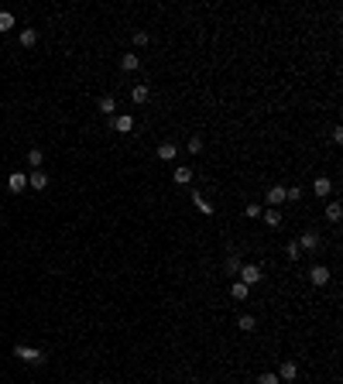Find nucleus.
Masks as SVG:
<instances>
[{
	"instance_id": "obj_12",
	"label": "nucleus",
	"mask_w": 343,
	"mask_h": 384,
	"mask_svg": "<svg viewBox=\"0 0 343 384\" xmlns=\"http://www.w3.org/2000/svg\"><path fill=\"white\" fill-rule=\"evenodd\" d=\"M261 216H265V223H268V227H282V223H285V220H282V213H278V210H271V206H268V210H261Z\"/></svg>"
},
{
	"instance_id": "obj_7",
	"label": "nucleus",
	"mask_w": 343,
	"mask_h": 384,
	"mask_svg": "<svg viewBox=\"0 0 343 384\" xmlns=\"http://www.w3.org/2000/svg\"><path fill=\"white\" fill-rule=\"evenodd\" d=\"M28 185H31V189H48V175H45V172H41V168H35V172H31V175H28Z\"/></svg>"
},
{
	"instance_id": "obj_16",
	"label": "nucleus",
	"mask_w": 343,
	"mask_h": 384,
	"mask_svg": "<svg viewBox=\"0 0 343 384\" xmlns=\"http://www.w3.org/2000/svg\"><path fill=\"white\" fill-rule=\"evenodd\" d=\"M35 41H38V31H35V28H21V45H24V48H31Z\"/></svg>"
},
{
	"instance_id": "obj_22",
	"label": "nucleus",
	"mask_w": 343,
	"mask_h": 384,
	"mask_svg": "<svg viewBox=\"0 0 343 384\" xmlns=\"http://www.w3.org/2000/svg\"><path fill=\"white\" fill-rule=\"evenodd\" d=\"M100 110H103V114H114V110H117V100H114V96H103V100H100Z\"/></svg>"
},
{
	"instance_id": "obj_21",
	"label": "nucleus",
	"mask_w": 343,
	"mask_h": 384,
	"mask_svg": "<svg viewBox=\"0 0 343 384\" xmlns=\"http://www.w3.org/2000/svg\"><path fill=\"white\" fill-rule=\"evenodd\" d=\"M41 161H45V154H41L38 148H31V151H28V165H31V168H41Z\"/></svg>"
},
{
	"instance_id": "obj_5",
	"label": "nucleus",
	"mask_w": 343,
	"mask_h": 384,
	"mask_svg": "<svg viewBox=\"0 0 343 384\" xmlns=\"http://www.w3.org/2000/svg\"><path fill=\"white\" fill-rule=\"evenodd\" d=\"M114 131H117V134H131V131H134V117L131 114L114 117Z\"/></svg>"
},
{
	"instance_id": "obj_23",
	"label": "nucleus",
	"mask_w": 343,
	"mask_h": 384,
	"mask_svg": "<svg viewBox=\"0 0 343 384\" xmlns=\"http://www.w3.org/2000/svg\"><path fill=\"white\" fill-rule=\"evenodd\" d=\"M192 203H196L199 210L206 213V216H210V213H213V206H210V203H206V199H203V196H199V192H192Z\"/></svg>"
},
{
	"instance_id": "obj_25",
	"label": "nucleus",
	"mask_w": 343,
	"mask_h": 384,
	"mask_svg": "<svg viewBox=\"0 0 343 384\" xmlns=\"http://www.w3.org/2000/svg\"><path fill=\"white\" fill-rule=\"evenodd\" d=\"M186 148H189L192 154H199V151H203V137H189V141H186Z\"/></svg>"
},
{
	"instance_id": "obj_9",
	"label": "nucleus",
	"mask_w": 343,
	"mask_h": 384,
	"mask_svg": "<svg viewBox=\"0 0 343 384\" xmlns=\"http://www.w3.org/2000/svg\"><path fill=\"white\" fill-rule=\"evenodd\" d=\"M278 203H285V185H271V189H268V206L275 210Z\"/></svg>"
},
{
	"instance_id": "obj_27",
	"label": "nucleus",
	"mask_w": 343,
	"mask_h": 384,
	"mask_svg": "<svg viewBox=\"0 0 343 384\" xmlns=\"http://www.w3.org/2000/svg\"><path fill=\"white\" fill-rule=\"evenodd\" d=\"M227 271H230V274L240 271V257H237V254H230V257H227Z\"/></svg>"
},
{
	"instance_id": "obj_20",
	"label": "nucleus",
	"mask_w": 343,
	"mask_h": 384,
	"mask_svg": "<svg viewBox=\"0 0 343 384\" xmlns=\"http://www.w3.org/2000/svg\"><path fill=\"white\" fill-rule=\"evenodd\" d=\"M285 257H288V261H299V257H302V247H299L295 240H288V247H285Z\"/></svg>"
},
{
	"instance_id": "obj_13",
	"label": "nucleus",
	"mask_w": 343,
	"mask_h": 384,
	"mask_svg": "<svg viewBox=\"0 0 343 384\" xmlns=\"http://www.w3.org/2000/svg\"><path fill=\"white\" fill-rule=\"evenodd\" d=\"M175 151H179V148H175L172 141H161V144H158V158H161V161H172Z\"/></svg>"
},
{
	"instance_id": "obj_10",
	"label": "nucleus",
	"mask_w": 343,
	"mask_h": 384,
	"mask_svg": "<svg viewBox=\"0 0 343 384\" xmlns=\"http://www.w3.org/2000/svg\"><path fill=\"white\" fill-rule=\"evenodd\" d=\"M7 185H11V192H24V189H28V175H24V172H14L11 178H7Z\"/></svg>"
},
{
	"instance_id": "obj_24",
	"label": "nucleus",
	"mask_w": 343,
	"mask_h": 384,
	"mask_svg": "<svg viewBox=\"0 0 343 384\" xmlns=\"http://www.w3.org/2000/svg\"><path fill=\"white\" fill-rule=\"evenodd\" d=\"M237 326L244 329V333H250V329L258 326V323H254V316H240V319H237Z\"/></svg>"
},
{
	"instance_id": "obj_17",
	"label": "nucleus",
	"mask_w": 343,
	"mask_h": 384,
	"mask_svg": "<svg viewBox=\"0 0 343 384\" xmlns=\"http://www.w3.org/2000/svg\"><path fill=\"white\" fill-rule=\"evenodd\" d=\"M230 295H233V299H240V302H244V299H247V295H250V288L244 285V281H233V285H230Z\"/></svg>"
},
{
	"instance_id": "obj_4",
	"label": "nucleus",
	"mask_w": 343,
	"mask_h": 384,
	"mask_svg": "<svg viewBox=\"0 0 343 384\" xmlns=\"http://www.w3.org/2000/svg\"><path fill=\"white\" fill-rule=\"evenodd\" d=\"M295 244H299L302 250H319V233H316V230H305Z\"/></svg>"
},
{
	"instance_id": "obj_8",
	"label": "nucleus",
	"mask_w": 343,
	"mask_h": 384,
	"mask_svg": "<svg viewBox=\"0 0 343 384\" xmlns=\"http://www.w3.org/2000/svg\"><path fill=\"white\" fill-rule=\"evenodd\" d=\"M312 192H316V196H319V199H326V196H329V192H333V182H329V178H323V175H319V178H316V182H312Z\"/></svg>"
},
{
	"instance_id": "obj_1",
	"label": "nucleus",
	"mask_w": 343,
	"mask_h": 384,
	"mask_svg": "<svg viewBox=\"0 0 343 384\" xmlns=\"http://www.w3.org/2000/svg\"><path fill=\"white\" fill-rule=\"evenodd\" d=\"M14 357H18V360H24V364H45V360H48L38 346H21V343L14 346Z\"/></svg>"
},
{
	"instance_id": "obj_29",
	"label": "nucleus",
	"mask_w": 343,
	"mask_h": 384,
	"mask_svg": "<svg viewBox=\"0 0 343 384\" xmlns=\"http://www.w3.org/2000/svg\"><path fill=\"white\" fill-rule=\"evenodd\" d=\"M258 384H282V381H278V374H261Z\"/></svg>"
},
{
	"instance_id": "obj_28",
	"label": "nucleus",
	"mask_w": 343,
	"mask_h": 384,
	"mask_svg": "<svg viewBox=\"0 0 343 384\" xmlns=\"http://www.w3.org/2000/svg\"><path fill=\"white\" fill-rule=\"evenodd\" d=\"M134 45L144 48V45H148V31H134Z\"/></svg>"
},
{
	"instance_id": "obj_11",
	"label": "nucleus",
	"mask_w": 343,
	"mask_h": 384,
	"mask_svg": "<svg viewBox=\"0 0 343 384\" xmlns=\"http://www.w3.org/2000/svg\"><path fill=\"white\" fill-rule=\"evenodd\" d=\"M172 178H175L179 185H189V182H192V168H189V165H179V168H175V175H172Z\"/></svg>"
},
{
	"instance_id": "obj_3",
	"label": "nucleus",
	"mask_w": 343,
	"mask_h": 384,
	"mask_svg": "<svg viewBox=\"0 0 343 384\" xmlns=\"http://www.w3.org/2000/svg\"><path fill=\"white\" fill-rule=\"evenodd\" d=\"M295 374H299V364H295V360H282V367H278V381L288 384V381H295Z\"/></svg>"
},
{
	"instance_id": "obj_6",
	"label": "nucleus",
	"mask_w": 343,
	"mask_h": 384,
	"mask_svg": "<svg viewBox=\"0 0 343 384\" xmlns=\"http://www.w3.org/2000/svg\"><path fill=\"white\" fill-rule=\"evenodd\" d=\"M309 281H312V285H319V288H323L326 281H329V268H326V264H316V268L309 271Z\"/></svg>"
},
{
	"instance_id": "obj_19",
	"label": "nucleus",
	"mask_w": 343,
	"mask_h": 384,
	"mask_svg": "<svg viewBox=\"0 0 343 384\" xmlns=\"http://www.w3.org/2000/svg\"><path fill=\"white\" fill-rule=\"evenodd\" d=\"M14 24H18V21H14V14H11V11H0V31H11Z\"/></svg>"
},
{
	"instance_id": "obj_18",
	"label": "nucleus",
	"mask_w": 343,
	"mask_h": 384,
	"mask_svg": "<svg viewBox=\"0 0 343 384\" xmlns=\"http://www.w3.org/2000/svg\"><path fill=\"white\" fill-rule=\"evenodd\" d=\"M340 216H343L340 203H329V206H326V220H329V223H340Z\"/></svg>"
},
{
	"instance_id": "obj_26",
	"label": "nucleus",
	"mask_w": 343,
	"mask_h": 384,
	"mask_svg": "<svg viewBox=\"0 0 343 384\" xmlns=\"http://www.w3.org/2000/svg\"><path fill=\"white\" fill-rule=\"evenodd\" d=\"M285 199H288V203H299V199H302V189H299V185L285 189Z\"/></svg>"
},
{
	"instance_id": "obj_14",
	"label": "nucleus",
	"mask_w": 343,
	"mask_h": 384,
	"mask_svg": "<svg viewBox=\"0 0 343 384\" xmlns=\"http://www.w3.org/2000/svg\"><path fill=\"white\" fill-rule=\"evenodd\" d=\"M148 96H151V89H148L144 82H137V86H134V89H131V100H134V103H144Z\"/></svg>"
},
{
	"instance_id": "obj_2",
	"label": "nucleus",
	"mask_w": 343,
	"mask_h": 384,
	"mask_svg": "<svg viewBox=\"0 0 343 384\" xmlns=\"http://www.w3.org/2000/svg\"><path fill=\"white\" fill-rule=\"evenodd\" d=\"M261 278H265V274H261L258 264H240V278H237V281H244V285L250 288V285H258Z\"/></svg>"
},
{
	"instance_id": "obj_15",
	"label": "nucleus",
	"mask_w": 343,
	"mask_h": 384,
	"mask_svg": "<svg viewBox=\"0 0 343 384\" xmlns=\"http://www.w3.org/2000/svg\"><path fill=\"white\" fill-rule=\"evenodd\" d=\"M137 65H141V58H137V55H131V52H127V55H120V69H124V72H134Z\"/></svg>"
},
{
	"instance_id": "obj_30",
	"label": "nucleus",
	"mask_w": 343,
	"mask_h": 384,
	"mask_svg": "<svg viewBox=\"0 0 343 384\" xmlns=\"http://www.w3.org/2000/svg\"><path fill=\"white\" fill-rule=\"evenodd\" d=\"M244 213H247L250 220H254V216H261V206H254V203H250V206H247V210H244Z\"/></svg>"
}]
</instances>
